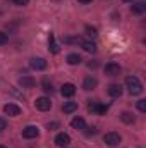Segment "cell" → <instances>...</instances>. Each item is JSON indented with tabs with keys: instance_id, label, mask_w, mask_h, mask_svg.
I'll use <instances>...</instances> for the list:
<instances>
[{
	"instance_id": "6da1fadb",
	"label": "cell",
	"mask_w": 146,
	"mask_h": 148,
	"mask_svg": "<svg viewBox=\"0 0 146 148\" xmlns=\"http://www.w3.org/2000/svg\"><path fill=\"white\" fill-rule=\"evenodd\" d=\"M126 88L131 95H139L143 91V84H141L139 77H136V76H127L126 77Z\"/></svg>"
},
{
	"instance_id": "7a4b0ae2",
	"label": "cell",
	"mask_w": 146,
	"mask_h": 148,
	"mask_svg": "<svg viewBox=\"0 0 146 148\" xmlns=\"http://www.w3.org/2000/svg\"><path fill=\"white\" fill-rule=\"evenodd\" d=\"M35 107L41 112H46V110H50L52 102H50V98H46V97H40V98H36V102H35Z\"/></svg>"
},
{
	"instance_id": "3957f363",
	"label": "cell",
	"mask_w": 146,
	"mask_h": 148,
	"mask_svg": "<svg viewBox=\"0 0 146 148\" xmlns=\"http://www.w3.org/2000/svg\"><path fill=\"white\" fill-rule=\"evenodd\" d=\"M103 141L108 145V147H115V145H119L120 143V136H119V133H107L105 136H103Z\"/></svg>"
},
{
	"instance_id": "277c9868",
	"label": "cell",
	"mask_w": 146,
	"mask_h": 148,
	"mask_svg": "<svg viewBox=\"0 0 146 148\" xmlns=\"http://www.w3.org/2000/svg\"><path fill=\"white\" fill-rule=\"evenodd\" d=\"M29 66H31L33 69H36V71H45V69H46V60L41 59V57H33V59L29 60Z\"/></svg>"
},
{
	"instance_id": "5b68a950",
	"label": "cell",
	"mask_w": 146,
	"mask_h": 148,
	"mask_svg": "<svg viewBox=\"0 0 146 148\" xmlns=\"http://www.w3.org/2000/svg\"><path fill=\"white\" fill-rule=\"evenodd\" d=\"M38 134H40V131H38L36 126H26V127L23 129V136H24L26 140H33V138H36Z\"/></svg>"
},
{
	"instance_id": "8992f818",
	"label": "cell",
	"mask_w": 146,
	"mask_h": 148,
	"mask_svg": "<svg viewBox=\"0 0 146 148\" xmlns=\"http://www.w3.org/2000/svg\"><path fill=\"white\" fill-rule=\"evenodd\" d=\"M19 84H21L23 88H33V86L36 84V79H35L33 76H21V77H19Z\"/></svg>"
},
{
	"instance_id": "52a82bcc",
	"label": "cell",
	"mask_w": 146,
	"mask_h": 148,
	"mask_svg": "<svg viewBox=\"0 0 146 148\" xmlns=\"http://www.w3.org/2000/svg\"><path fill=\"white\" fill-rule=\"evenodd\" d=\"M69 143H71V136H69V134L59 133V134L55 136V145H59V147H67Z\"/></svg>"
},
{
	"instance_id": "ba28073f",
	"label": "cell",
	"mask_w": 146,
	"mask_h": 148,
	"mask_svg": "<svg viewBox=\"0 0 146 148\" xmlns=\"http://www.w3.org/2000/svg\"><path fill=\"white\" fill-rule=\"evenodd\" d=\"M120 66L119 64H113V62H110L105 66V74H108V76H119L120 74Z\"/></svg>"
},
{
	"instance_id": "9c48e42d",
	"label": "cell",
	"mask_w": 146,
	"mask_h": 148,
	"mask_svg": "<svg viewBox=\"0 0 146 148\" xmlns=\"http://www.w3.org/2000/svg\"><path fill=\"white\" fill-rule=\"evenodd\" d=\"M3 112H5L7 115H12V117H16V115H19V114H21V109H19L16 103H7V105L3 107Z\"/></svg>"
},
{
	"instance_id": "30bf717a",
	"label": "cell",
	"mask_w": 146,
	"mask_h": 148,
	"mask_svg": "<svg viewBox=\"0 0 146 148\" xmlns=\"http://www.w3.org/2000/svg\"><path fill=\"white\" fill-rule=\"evenodd\" d=\"M88 109L91 112H96V114H105V112H107V105H102V103H98V102H93V103L88 105Z\"/></svg>"
},
{
	"instance_id": "8fae6325",
	"label": "cell",
	"mask_w": 146,
	"mask_h": 148,
	"mask_svg": "<svg viewBox=\"0 0 146 148\" xmlns=\"http://www.w3.org/2000/svg\"><path fill=\"white\" fill-rule=\"evenodd\" d=\"M107 91H108L110 97L117 98V97H120V95H122V86H120V84H110Z\"/></svg>"
},
{
	"instance_id": "7c38bea8",
	"label": "cell",
	"mask_w": 146,
	"mask_h": 148,
	"mask_svg": "<svg viewBox=\"0 0 146 148\" xmlns=\"http://www.w3.org/2000/svg\"><path fill=\"white\" fill-rule=\"evenodd\" d=\"M60 91H62V95H64V97H72L74 93H76V86H74L72 83H65V84L62 86V90H60Z\"/></svg>"
},
{
	"instance_id": "4fadbf2b",
	"label": "cell",
	"mask_w": 146,
	"mask_h": 148,
	"mask_svg": "<svg viewBox=\"0 0 146 148\" xmlns=\"http://www.w3.org/2000/svg\"><path fill=\"white\" fill-rule=\"evenodd\" d=\"M96 84H98V81H96V77H86L84 79V83H83V88L84 90H95L96 88Z\"/></svg>"
},
{
	"instance_id": "5bb4252c",
	"label": "cell",
	"mask_w": 146,
	"mask_h": 148,
	"mask_svg": "<svg viewBox=\"0 0 146 148\" xmlns=\"http://www.w3.org/2000/svg\"><path fill=\"white\" fill-rule=\"evenodd\" d=\"M145 10H146V3L145 2H136V3L131 5V12H134V14H143Z\"/></svg>"
},
{
	"instance_id": "9a60e30c",
	"label": "cell",
	"mask_w": 146,
	"mask_h": 148,
	"mask_svg": "<svg viewBox=\"0 0 146 148\" xmlns=\"http://www.w3.org/2000/svg\"><path fill=\"white\" fill-rule=\"evenodd\" d=\"M71 126H72L74 129H84L86 127V122H84L83 117H74L72 121H71Z\"/></svg>"
},
{
	"instance_id": "2e32d148",
	"label": "cell",
	"mask_w": 146,
	"mask_h": 148,
	"mask_svg": "<svg viewBox=\"0 0 146 148\" xmlns=\"http://www.w3.org/2000/svg\"><path fill=\"white\" fill-rule=\"evenodd\" d=\"M48 50H50L52 53H59V45H57V41H55V36H53V35L48 36Z\"/></svg>"
},
{
	"instance_id": "e0dca14e",
	"label": "cell",
	"mask_w": 146,
	"mask_h": 148,
	"mask_svg": "<svg viewBox=\"0 0 146 148\" xmlns=\"http://www.w3.org/2000/svg\"><path fill=\"white\" fill-rule=\"evenodd\" d=\"M62 110L65 114H72L74 110H77V102H65L62 105Z\"/></svg>"
},
{
	"instance_id": "ac0fdd59",
	"label": "cell",
	"mask_w": 146,
	"mask_h": 148,
	"mask_svg": "<svg viewBox=\"0 0 146 148\" xmlns=\"http://www.w3.org/2000/svg\"><path fill=\"white\" fill-rule=\"evenodd\" d=\"M81 55H77V53H69L67 55V62L71 64V66H77V64H81Z\"/></svg>"
},
{
	"instance_id": "d6986e66",
	"label": "cell",
	"mask_w": 146,
	"mask_h": 148,
	"mask_svg": "<svg viewBox=\"0 0 146 148\" xmlns=\"http://www.w3.org/2000/svg\"><path fill=\"white\" fill-rule=\"evenodd\" d=\"M81 47H83L86 52H89V53H95V52H96V45H95L93 41H83Z\"/></svg>"
},
{
	"instance_id": "ffe728a7",
	"label": "cell",
	"mask_w": 146,
	"mask_h": 148,
	"mask_svg": "<svg viewBox=\"0 0 146 148\" xmlns=\"http://www.w3.org/2000/svg\"><path fill=\"white\" fill-rule=\"evenodd\" d=\"M120 119H122V122H126V124H132V122H134V114H131V112H122V114H120Z\"/></svg>"
},
{
	"instance_id": "44dd1931",
	"label": "cell",
	"mask_w": 146,
	"mask_h": 148,
	"mask_svg": "<svg viewBox=\"0 0 146 148\" xmlns=\"http://www.w3.org/2000/svg\"><path fill=\"white\" fill-rule=\"evenodd\" d=\"M86 35H88L89 38H95L98 33H96V29H95V28H91V26H86Z\"/></svg>"
},
{
	"instance_id": "7402d4cb",
	"label": "cell",
	"mask_w": 146,
	"mask_h": 148,
	"mask_svg": "<svg viewBox=\"0 0 146 148\" xmlns=\"http://www.w3.org/2000/svg\"><path fill=\"white\" fill-rule=\"evenodd\" d=\"M65 41H67V43H76V45H81L84 40H83V38H79V36H76V38H65Z\"/></svg>"
},
{
	"instance_id": "603a6c76",
	"label": "cell",
	"mask_w": 146,
	"mask_h": 148,
	"mask_svg": "<svg viewBox=\"0 0 146 148\" xmlns=\"http://www.w3.org/2000/svg\"><path fill=\"white\" fill-rule=\"evenodd\" d=\"M7 41H9V36H7V33L0 31V45H5Z\"/></svg>"
},
{
	"instance_id": "cb8c5ba5",
	"label": "cell",
	"mask_w": 146,
	"mask_h": 148,
	"mask_svg": "<svg viewBox=\"0 0 146 148\" xmlns=\"http://www.w3.org/2000/svg\"><path fill=\"white\" fill-rule=\"evenodd\" d=\"M84 129H86V127H84ZM84 133H86V136H93V134H96V127H95V126H91V127H88Z\"/></svg>"
},
{
	"instance_id": "d4e9b609",
	"label": "cell",
	"mask_w": 146,
	"mask_h": 148,
	"mask_svg": "<svg viewBox=\"0 0 146 148\" xmlns=\"http://www.w3.org/2000/svg\"><path fill=\"white\" fill-rule=\"evenodd\" d=\"M43 90H45L46 93H52V90H53V88H52V84H50L48 81H43Z\"/></svg>"
},
{
	"instance_id": "484cf974",
	"label": "cell",
	"mask_w": 146,
	"mask_h": 148,
	"mask_svg": "<svg viewBox=\"0 0 146 148\" xmlns=\"http://www.w3.org/2000/svg\"><path fill=\"white\" fill-rule=\"evenodd\" d=\"M138 109L141 112H146V100H139L138 102Z\"/></svg>"
},
{
	"instance_id": "4316f807",
	"label": "cell",
	"mask_w": 146,
	"mask_h": 148,
	"mask_svg": "<svg viewBox=\"0 0 146 148\" xmlns=\"http://www.w3.org/2000/svg\"><path fill=\"white\" fill-rule=\"evenodd\" d=\"M12 2H14L16 5H21V7H23V5H28V3H29V0H12Z\"/></svg>"
},
{
	"instance_id": "83f0119b",
	"label": "cell",
	"mask_w": 146,
	"mask_h": 148,
	"mask_svg": "<svg viewBox=\"0 0 146 148\" xmlns=\"http://www.w3.org/2000/svg\"><path fill=\"white\" fill-rule=\"evenodd\" d=\"M5 127H7V122H5V119H2V117H0V131H3Z\"/></svg>"
},
{
	"instance_id": "f1b7e54d",
	"label": "cell",
	"mask_w": 146,
	"mask_h": 148,
	"mask_svg": "<svg viewBox=\"0 0 146 148\" xmlns=\"http://www.w3.org/2000/svg\"><path fill=\"white\" fill-rule=\"evenodd\" d=\"M57 127H59L57 122H50V124H48V129H57Z\"/></svg>"
},
{
	"instance_id": "f546056e",
	"label": "cell",
	"mask_w": 146,
	"mask_h": 148,
	"mask_svg": "<svg viewBox=\"0 0 146 148\" xmlns=\"http://www.w3.org/2000/svg\"><path fill=\"white\" fill-rule=\"evenodd\" d=\"M77 2H81V3H89L91 0H77Z\"/></svg>"
},
{
	"instance_id": "4dcf8cb0",
	"label": "cell",
	"mask_w": 146,
	"mask_h": 148,
	"mask_svg": "<svg viewBox=\"0 0 146 148\" xmlns=\"http://www.w3.org/2000/svg\"><path fill=\"white\" fill-rule=\"evenodd\" d=\"M122 2H132V0H122Z\"/></svg>"
},
{
	"instance_id": "1f68e13d",
	"label": "cell",
	"mask_w": 146,
	"mask_h": 148,
	"mask_svg": "<svg viewBox=\"0 0 146 148\" xmlns=\"http://www.w3.org/2000/svg\"><path fill=\"white\" fill-rule=\"evenodd\" d=\"M0 148H5V147H3V145H0Z\"/></svg>"
}]
</instances>
